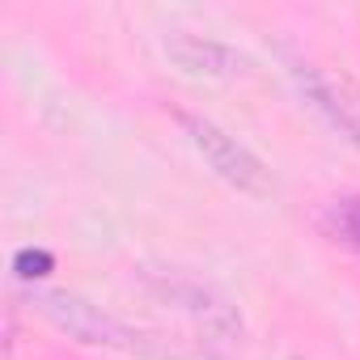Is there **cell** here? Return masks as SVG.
I'll list each match as a JSON object with an SVG mask.
<instances>
[{
    "instance_id": "7a4b0ae2",
    "label": "cell",
    "mask_w": 360,
    "mask_h": 360,
    "mask_svg": "<svg viewBox=\"0 0 360 360\" xmlns=\"http://www.w3.org/2000/svg\"><path fill=\"white\" fill-rule=\"evenodd\" d=\"M178 123H183V131L191 136V144L200 148V157L208 161V169L221 178V183H229L233 191H242L250 200H267L271 195V169L246 144H238L212 119H200V115H187V110L178 115Z\"/></svg>"
},
{
    "instance_id": "5b68a950",
    "label": "cell",
    "mask_w": 360,
    "mask_h": 360,
    "mask_svg": "<svg viewBox=\"0 0 360 360\" xmlns=\"http://www.w3.org/2000/svg\"><path fill=\"white\" fill-rule=\"evenodd\" d=\"M165 56L187 77H238L246 68V56H238L233 47H225L217 39H204V34H169Z\"/></svg>"
},
{
    "instance_id": "52a82bcc",
    "label": "cell",
    "mask_w": 360,
    "mask_h": 360,
    "mask_svg": "<svg viewBox=\"0 0 360 360\" xmlns=\"http://www.w3.org/2000/svg\"><path fill=\"white\" fill-rule=\"evenodd\" d=\"M51 267H56V259H51L47 250H18V255H13V271H18L22 280H43Z\"/></svg>"
},
{
    "instance_id": "6da1fadb",
    "label": "cell",
    "mask_w": 360,
    "mask_h": 360,
    "mask_svg": "<svg viewBox=\"0 0 360 360\" xmlns=\"http://www.w3.org/2000/svg\"><path fill=\"white\" fill-rule=\"evenodd\" d=\"M26 305L39 318H47L56 330H64L68 339H77V343L127 352V356H148V360H183V352L169 347V339L148 335V330H136V326L102 314L98 305H89L77 292H64V288H30L26 292Z\"/></svg>"
},
{
    "instance_id": "3957f363",
    "label": "cell",
    "mask_w": 360,
    "mask_h": 360,
    "mask_svg": "<svg viewBox=\"0 0 360 360\" xmlns=\"http://www.w3.org/2000/svg\"><path fill=\"white\" fill-rule=\"evenodd\" d=\"M140 280H144L148 292H157L161 301H169V305H178L183 314H191V318L204 326V335L225 339V343L242 339V318H238V309H233L217 288H208L204 280H195V276H187V271H157V267H144Z\"/></svg>"
},
{
    "instance_id": "8992f818",
    "label": "cell",
    "mask_w": 360,
    "mask_h": 360,
    "mask_svg": "<svg viewBox=\"0 0 360 360\" xmlns=\"http://www.w3.org/2000/svg\"><path fill=\"white\" fill-rule=\"evenodd\" d=\"M322 229L347 246L352 255H360V195H339L322 208Z\"/></svg>"
},
{
    "instance_id": "277c9868",
    "label": "cell",
    "mask_w": 360,
    "mask_h": 360,
    "mask_svg": "<svg viewBox=\"0 0 360 360\" xmlns=\"http://www.w3.org/2000/svg\"><path fill=\"white\" fill-rule=\"evenodd\" d=\"M288 72H292V81H297V89H301V98H305V106H309L339 140H347V144L360 153V102L347 98L318 64L292 60Z\"/></svg>"
}]
</instances>
